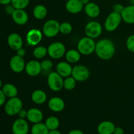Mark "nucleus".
Instances as JSON below:
<instances>
[{"mask_svg":"<svg viewBox=\"0 0 134 134\" xmlns=\"http://www.w3.org/2000/svg\"><path fill=\"white\" fill-rule=\"evenodd\" d=\"M116 47L115 43L109 39H102L96 44L95 52L101 60H109L115 54Z\"/></svg>","mask_w":134,"mask_h":134,"instance_id":"nucleus-1","label":"nucleus"},{"mask_svg":"<svg viewBox=\"0 0 134 134\" xmlns=\"http://www.w3.org/2000/svg\"><path fill=\"white\" fill-rule=\"evenodd\" d=\"M96 42L94 39L86 36L79 41L77 43V50L82 55L87 56L95 52Z\"/></svg>","mask_w":134,"mask_h":134,"instance_id":"nucleus-2","label":"nucleus"},{"mask_svg":"<svg viewBox=\"0 0 134 134\" xmlns=\"http://www.w3.org/2000/svg\"><path fill=\"white\" fill-rule=\"evenodd\" d=\"M23 103L20 98L18 97L9 98V100L5 103V113L9 116H15L22 109Z\"/></svg>","mask_w":134,"mask_h":134,"instance_id":"nucleus-3","label":"nucleus"},{"mask_svg":"<svg viewBox=\"0 0 134 134\" xmlns=\"http://www.w3.org/2000/svg\"><path fill=\"white\" fill-rule=\"evenodd\" d=\"M48 88L54 92H59L64 88V79L56 71H51L47 77Z\"/></svg>","mask_w":134,"mask_h":134,"instance_id":"nucleus-4","label":"nucleus"},{"mask_svg":"<svg viewBox=\"0 0 134 134\" xmlns=\"http://www.w3.org/2000/svg\"><path fill=\"white\" fill-rule=\"evenodd\" d=\"M122 16L120 13L113 11L107 16L104 23V27L105 30L109 32H113L119 27L121 23Z\"/></svg>","mask_w":134,"mask_h":134,"instance_id":"nucleus-5","label":"nucleus"},{"mask_svg":"<svg viewBox=\"0 0 134 134\" xmlns=\"http://www.w3.org/2000/svg\"><path fill=\"white\" fill-rule=\"evenodd\" d=\"M60 24L54 19L47 20L43 26V35L48 38H52L56 37L60 33Z\"/></svg>","mask_w":134,"mask_h":134,"instance_id":"nucleus-6","label":"nucleus"},{"mask_svg":"<svg viewBox=\"0 0 134 134\" xmlns=\"http://www.w3.org/2000/svg\"><path fill=\"white\" fill-rule=\"evenodd\" d=\"M48 55L52 59L58 60L62 58L66 52V48L61 42H54L47 48Z\"/></svg>","mask_w":134,"mask_h":134,"instance_id":"nucleus-7","label":"nucleus"},{"mask_svg":"<svg viewBox=\"0 0 134 134\" xmlns=\"http://www.w3.org/2000/svg\"><path fill=\"white\" fill-rule=\"evenodd\" d=\"M85 33L86 35L92 39L99 37L102 33V26L97 21H91L86 24L85 27Z\"/></svg>","mask_w":134,"mask_h":134,"instance_id":"nucleus-8","label":"nucleus"},{"mask_svg":"<svg viewBox=\"0 0 134 134\" xmlns=\"http://www.w3.org/2000/svg\"><path fill=\"white\" fill-rule=\"evenodd\" d=\"M90 71L87 67L77 65L73 68L71 76L78 82H84L90 77Z\"/></svg>","mask_w":134,"mask_h":134,"instance_id":"nucleus-9","label":"nucleus"},{"mask_svg":"<svg viewBox=\"0 0 134 134\" xmlns=\"http://www.w3.org/2000/svg\"><path fill=\"white\" fill-rule=\"evenodd\" d=\"M43 32L39 29L33 28L29 30L26 35L27 44L30 46H37L43 39Z\"/></svg>","mask_w":134,"mask_h":134,"instance_id":"nucleus-10","label":"nucleus"},{"mask_svg":"<svg viewBox=\"0 0 134 134\" xmlns=\"http://www.w3.org/2000/svg\"><path fill=\"white\" fill-rule=\"evenodd\" d=\"M13 134H27L29 132V124L26 119L18 118L14 121L12 125Z\"/></svg>","mask_w":134,"mask_h":134,"instance_id":"nucleus-11","label":"nucleus"},{"mask_svg":"<svg viewBox=\"0 0 134 134\" xmlns=\"http://www.w3.org/2000/svg\"><path fill=\"white\" fill-rule=\"evenodd\" d=\"M10 68L13 72L16 73H20L25 70L26 63L24 58L18 55H14L9 61Z\"/></svg>","mask_w":134,"mask_h":134,"instance_id":"nucleus-12","label":"nucleus"},{"mask_svg":"<svg viewBox=\"0 0 134 134\" xmlns=\"http://www.w3.org/2000/svg\"><path fill=\"white\" fill-rule=\"evenodd\" d=\"M25 71L30 77L38 76L42 71L41 62L37 60H32L26 64Z\"/></svg>","mask_w":134,"mask_h":134,"instance_id":"nucleus-13","label":"nucleus"},{"mask_svg":"<svg viewBox=\"0 0 134 134\" xmlns=\"http://www.w3.org/2000/svg\"><path fill=\"white\" fill-rule=\"evenodd\" d=\"M7 44L13 51H18L23 46V39L20 34L12 33L7 37Z\"/></svg>","mask_w":134,"mask_h":134,"instance_id":"nucleus-14","label":"nucleus"},{"mask_svg":"<svg viewBox=\"0 0 134 134\" xmlns=\"http://www.w3.org/2000/svg\"><path fill=\"white\" fill-rule=\"evenodd\" d=\"M11 16L14 23L19 26L25 25L29 20L28 14L24 9H15Z\"/></svg>","mask_w":134,"mask_h":134,"instance_id":"nucleus-15","label":"nucleus"},{"mask_svg":"<svg viewBox=\"0 0 134 134\" xmlns=\"http://www.w3.org/2000/svg\"><path fill=\"white\" fill-rule=\"evenodd\" d=\"M48 107L53 112L60 113L65 108V102L60 97H52L48 101Z\"/></svg>","mask_w":134,"mask_h":134,"instance_id":"nucleus-16","label":"nucleus"},{"mask_svg":"<svg viewBox=\"0 0 134 134\" xmlns=\"http://www.w3.org/2000/svg\"><path fill=\"white\" fill-rule=\"evenodd\" d=\"M65 7L67 11L73 14H78L84 10V5L80 0H68Z\"/></svg>","mask_w":134,"mask_h":134,"instance_id":"nucleus-17","label":"nucleus"},{"mask_svg":"<svg viewBox=\"0 0 134 134\" xmlns=\"http://www.w3.org/2000/svg\"><path fill=\"white\" fill-rule=\"evenodd\" d=\"M56 72L63 78H66L71 76L73 67L68 62H60L56 65Z\"/></svg>","mask_w":134,"mask_h":134,"instance_id":"nucleus-18","label":"nucleus"},{"mask_svg":"<svg viewBox=\"0 0 134 134\" xmlns=\"http://www.w3.org/2000/svg\"><path fill=\"white\" fill-rule=\"evenodd\" d=\"M29 122L32 124L41 122L43 119V113L40 109L35 107L30 108L27 110V118Z\"/></svg>","mask_w":134,"mask_h":134,"instance_id":"nucleus-19","label":"nucleus"},{"mask_svg":"<svg viewBox=\"0 0 134 134\" xmlns=\"http://www.w3.org/2000/svg\"><path fill=\"white\" fill-rule=\"evenodd\" d=\"M84 11L86 16L90 18H95L100 14V8L96 3L90 2L84 6Z\"/></svg>","mask_w":134,"mask_h":134,"instance_id":"nucleus-20","label":"nucleus"},{"mask_svg":"<svg viewBox=\"0 0 134 134\" xmlns=\"http://www.w3.org/2000/svg\"><path fill=\"white\" fill-rule=\"evenodd\" d=\"M122 19L128 24H134V5L124 7L121 13Z\"/></svg>","mask_w":134,"mask_h":134,"instance_id":"nucleus-21","label":"nucleus"},{"mask_svg":"<svg viewBox=\"0 0 134 134\" xmlns=\"http://www.w3.org/2000/svg\"><path fill=\"white\" fill-rule=\"evenodd\" d=\"M115 128L116 126L113 122L105 120L98 124L97 131L99 134H113Z\"/></svg>","mask_w":134,"mask_h":134,"instance_id":"nucleus-22","label":"nucleus"},{"mask_svg":"<svg viewBox=\"0 0 134 134\" xmlns=\"http://www.w3.org/2000/svg\"><path fill=\"white\" fill-rule=\"evenodd\" d=\"M31 99L34 103L37 105H41L45 103L47 99V95L43 90H35L32 92Z\"/></svg>","mask_w":134,"mask_h":134,"instance_id":"nucleus-23","label":"nucleus"},{"mask_svg":"<svg viewBox=\"0 0 134 134\" xmlns=\"http://www.w3.org/2000/svg\"><path fill=\"white\" fill-rule=\"evenodd\" d=\"M2 91L3 92L4 94L7 98H12L16 97L18 95V89L15 85L11 83H7L2 86L1 88Z\"/></svg>","mask_w":134,"mask_h":134,"instance_id":"nucleus-24","label":"nucleus"},{"mask_svg":"<svg viewBox=\"0 0 134 134\" xmlns=\"http://www.w3.org/2000/svg\"><path fill=\"white\" fill-rule=\"evenodd\" d=\"M81 54L78 50L70 49L65 52V60L69 64H76L81 60Z\"/></svg>","mask_w":134,"mask_h":134,"instance_id":"nucleus-25","label":"nucleus"},{"mask_svg":"<svg viewBox=\"0 0 134 134\" xmlns=\"http://www.w3.org/2000/svg\"><path fill=\"white\" fill-rule=\"evenodd\" d=\"M47 9L44 5H37L33 9V15L37 20H43L47 16Z\"/></svg>","mask_w":134,"mask_h":134,"instance_id":"nucleus-26","label":"nucleus"},{"mask_svg":"<svg viewBox=\"0 0 134 134\" xmlns=\"http://www.w3.org/2000/svg\"><path fill=\"white\" fill-rule=\"evenodd\" d=\"M49 131L45 124L42 122L34 124L31 128V134H48Z\"/></svg>","mask_w":134,"mask_h":134,"instance_id":"nucleus-27","label":"nucleus"},{"mask_svg":"<svg viewBox=\"0 0 134 134\" xmlns=\"http://www.w3.org/2000/svg\"><path fill=\"white\" fill-rule=\"evenodd\" d=\"M44 124L49 130H58L60 126V120L56 116H51L47 118Z\"/></svg>","mask_w":134,"mask_h":134,"instance_id":"nucleus-28","label":"nucleus"},{"mask_svg":"<svg viewBox=\"0 0 134 134\" xmlns=\"http://www.w3.org/2000/svg\"><path fill=\"white\" fill-rule=\"evenodd\" d=\"M48 54V51L47 47L44 46H37L34 48L33 51V55L36 59H43Z\"/></svg>","mask_w":134,"mask_h":134,"instance_id":"nucleus-29","label":"nucleus"},{"mask_svg":"<svg viewBox=\"0 0 134 134\" xmlns=\"http://www.w3.org/2000/svg\"><path fill=\"white\" fill-rule=\"evenodd\" d=\"M77 81L72 76L66 77L64 79V88L67 90H72L77 86Z\"/></svg>","mask_w":134,"mask_h":134,"instance_id":"nucleus-30","label":"nucleus"},{"mask_svg":"<svg viewBox=\"0 0 134 134\" xmlns=\"http://www.w3.org/2000/svg\"><path fill=\"white\" fill-rule=\"evenodd\" d=\"M30 0H11V4L16 9H24L29 5Z\"/></svg>","mask_w":134,"mask_h":134,"instance_id":"nucleus-31","label":"nucleus"},{"mask_svg":"<svg viewBox=\"0 0 134 134\" xmlns=\"http://www.w3.org/2000/svg\"><path fill=\"white\" fill-rule=\"evenodd\" d=\"M73 30V26L69 22H64L60 24V33L63 35H68L71 34Z\"/></svg>","mask_w":134,"mask_h":134,"instance_id":"nucleus-32","label":"nucleus"},{"mask_svg":"<svg viewBox=\"0 0 134 134\" xmlns=\"http://www.w3.org/2000/svg\"><path fill=\"white\" fill-rule=\"evenodd\" d=\"M41 66L42 71L48 72L49 73L50 72H51V71L53 67V63L51 60L45 59L41 62Z\"/></svg>","mask_w":134,"mask_h":134,"instance_id":"nucleus-33","label":"nucleus"},{"mask_svg":"<svg viewBox=\"0 0 134 134\" xmlns=\"http://www.w3.org/2000/svg\"><path fill=\"white\" fill-rule=\"evenodd\" d=\"M126 48L130 52L134 53V34L130 35L126 39Z\"/></svg>","mask_w":134,"mask_h":134,"instance_id":"nucleus-34","label":"nucleus"},{"mask_svg":"<svg viewBox=\"0 0 134 134\" xmlns=\"http://www.w3.org/2000/svg\"><path fill=\"white\" fill-rule=\"evenodd\" d=\"M124 8V7L123 6L122 4L116 3V4H115V5H113V11L115 12V13H120V14H121V13L122 12Z\"/></svg>","mask_w":134,"mask_h":134,"instance_id":"nucleus-35","label":"nucleus"},{"mask_svg":"<svg viewBox=\"0 0 134 134\" xmlns=\"http://www.w3.org/2000/svg\"><path fill=\"white\" fill-rule=\"evenodd\" d=\"M15 8L14 7L13 5L11 3L9 4V5H7L5 6V13L11 16L13 14V13H14V11L15 10Z\"/></svg>","mask_w":134,"mask_h":134,"instance_id":"nucleus-36","label":"nucleus"},{"mask_svg":"<svg viewBox=\"0 0 134 134\" xmlns=\"http://www.w3.org/2000/svg\"><path fill=\"white\" fill-rule=\"evenodd\" d=\"M6 98L7 97L4 94L3 92L1 89H0V107L5 105V103H6Z\"/></svg>","mask_w":134,"mask_h":134,"instance_id":"nucleus-37","label":"nucleus"},{"mask_svg":"<svg viewBox=\"0 0 134 134\" xmlns=\"http://www.w3.org/2000/svg\"><path fill=\"white\" fill-rule=\"evenodd\" d=\"M27 111H26V109H22L18 112V113L17 114L18 117L20 118V119H26V118H27Z\"/></svg>","mask_w":134,"mask_h":134,"instance_id":"nucleus-38","label":"nucleus"},{"mask_svg":"<svg viewBox=\"0 0 134 134\" xmlns=\"http://www.w3.org/2000/svg\"><path fill=\"white\" fill-rule=\"evenodd\" d=\"M26 54V50H25L24 48H22V47L20 48V49H18V51H16V55H18V56H21V57L22 58L24 57Z\"/></svg>","mask_w":134,"mask_h":134,"instance_id":"nucleus-39","label":"nucleus"},{"mask_svg":"<svg viewBox=\"0 0 134 134\" xmlns=\"http://www.w3.org/2000/svg\"><path fill=\"white\" fill-rule=\"evenodd\" d=\"M113 134H124V130L121 127H116Z\"/></svg>","mask_w":134,"mask_h":134,"instance_id":"nucleus-40","label":"nucleus"},{"mask_svg":"<svg viewBox=\"0 0 134 134\" xmlns=\"http://www.w3.org/2000/svg\"><path fill=\"white\" fill-rule=\"evenodd\" d=\"M68 134H85L83 133V132H82L80 130H71L70 132L68 133Z\"/></svg>","mask_w":134,"mask_h":134,"instance_id":"nucleus-41","label":"nucleus"},{"mask_svg":"<svg viewBox=\"0 0 134 134\" xmlns=\"http://www.w3.org/2000/svg\"><path fill=\"white\" fill-rule=\"evenodd\" d=\"M11 3V0H0V4L2 5H7Z\"/></svg>","mask_w":134,"mask_h":134,"instance_id":"nucleus-42","label":"nucleus"},{"mask_svg":"<svg viewBox=\"0 0 134 134\" xmlns=\"http://www.w3.org/2000/svg\"><path fill=\"white\" fill-rule=\"evenodd\" d=\"M48 134H62V133L58 130H50Z\"/></svg>","mask_w":134,"mask_h":134,"instance_id":"nucleus-43","label":"nucleus"},{"mask_svg":"<svg viewBox=\"0 0 134 134\" xmlns=\"http://www.w3.org/2000/svg\"><path fill=\"white\" fill-rule=\"evenodd\" d=\"M80 1H81V3L83 4L84 6H85V5H86V4L90 2V0H80Z\"/></svg>","mask_w":134,"mask_h":134,"instance_id":"nucleus-44","label":"nucleus"},{"mask_svg":"<svg viewBox=\"0 0 134 134\" xmlns=\"http://www.w3.org/2000/svg\"><path fill=\"white\" fill-rule=\"evenodd\" d=\"M129 1L131 5H134V0H129Z\"/></svg>","mask_w":134,"mask_h":134,"instance_id":"nucleus-45","label":"nucleus"},{"mask_svg":"<svg viewBox=\"0 0 134 134\" xmlns=\"http://www.w3.org/2000/svg\"><path fill=\"white\" fill-rule=\"evenodd\" d=\"M2 88V81H1V79H0V89Z\"/></svg>","mask_w":134,"mask_h":134,"instance_id":"nucleus-46","label":"nucleus"},{"mask_svg":"<svg viewBox=\"0 0 134 134\" xmlns=\"http://www.w3.org/2000/svg\"><path fill=\"white\" fill-rule=\"evenodd\" d=\"M27 134H31V133H27Z\"/></svg>","mask_w":134,"mask_h":134,"instance_id":"nucleus-47","label":"nucleus"}]
</instances>
